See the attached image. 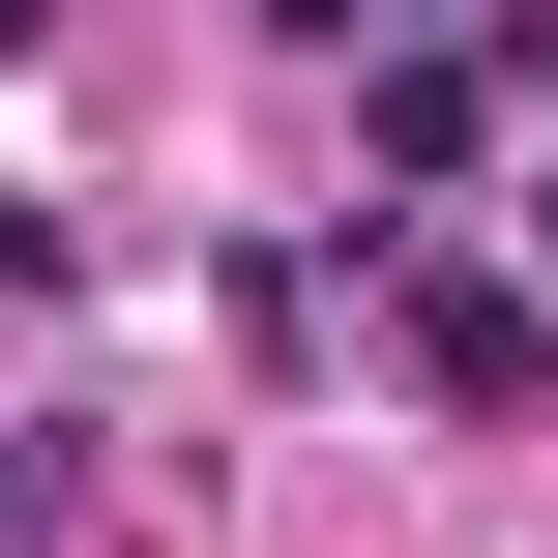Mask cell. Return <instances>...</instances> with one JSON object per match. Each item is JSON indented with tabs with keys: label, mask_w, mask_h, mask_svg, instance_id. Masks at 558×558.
<instances>
[{
	"label": "cell",
	"mask_w": 558,
	"mask_h": 558,
	"mask_svg": "<svg viewBox=\"0 0 558 558\" xmlns=\"http://www.w3.org/2000/svg\"><path fill=\"white\" fill-rule=\"evenodd\" d=\"M383 353H412V412L500 441V412L558 383V265H412V235H383Z\"/></svg>",
	"instance_id": "1"
},
{
	"label": "cell",
	"mask_w": 558,
	"mask_h": 558,
	"mask_svg": "<svg viewBox=\"0 0 558 558\" xmlns=\"http://www.w3.org/2000/svg\"><path fill=\"white\" fill-rule=\"evenodd\" d=\"M265 29H324V59H353V29H441V0H265Z\"/></svg>",
	"instance_id": "2"
},
{
	"label": "cell",
	"mask_w": 558,
	"mask_h": 558,
	"mask_svg": "<svg viewBox=\"0 0 558 558\" xmlns=\"http://www.w3.org/2000/svg\"><path fill=\"white\" fill-rule=\"evenodd\" d=\"M500 235H530V265H558V177H530V206H500Z\"/></svg>",
	"instance_id": "3"
}]
</instances>
